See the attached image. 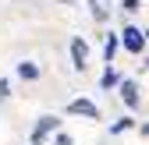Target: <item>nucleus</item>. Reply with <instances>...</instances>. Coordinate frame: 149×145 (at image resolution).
I'll return each mask as SVG.
<instances>
[{
	"label": "nucleus",
	"mask_w": 149,
	"mask_h": 145,
	"mask_svg": "<svg viewBox=\"0 0 149 145\" xmlns=\"http://www.w3.org/2000/svg\"><path fill=\"white\" fill-rule=\"evenodd\" d=\"M146 39H149V32H139L135 25H128V28L121 32V46H124L128 53H142V50H146Z\"/></svg>",
	"instance_id": "1"
},
{
	"label": "nucleus",
	"mask_w": 149,
	"mask_h": 145,
	"mask_svg": "<svg viewBox=\"0 0 149 145\" xmlns=\"http://www.w3.org/2000/svg\"><path fill=\"white\" fill-rule=\"evenodd\" d=\"M68 113L71 117H85V120H100V106L92 99H71L68 103Z\"/></svg>",
	"instance_id": "2"
},
{
	"label": "nucleus",
	"mask_w": 149,
	"mask_h": 145,
	"mask_svg": "<svg viewBox=\"0 0 149 145\" xmlns=\"http://www.w3.org/2000/svg\"><path fill=\"white\" fill-rule=\"evenodd\" d=\"M57 128H61L57 117H39V124H36V131H32V145H43L50 135H57Z\"/></svg>",
	"instance_id": "3"
},
{
	"label": "nucleus",
	"mask_w": 149,
	"mask_h": 145,
	"mask_svg": "<svg viewBox=\"0 0 149 145\" xmlns=\"http://www.w3.org/2000/svg\"><path fill=\"white\" fill-rule=\"evenodd\" d=\"M71 60H74L78 71L89 64V46H85V39H71Z\"/></svg>",
	"instance_id": "4"
},
{
	"label": "nucleus",
	"mask_w": 149,
	"mask_h": 145,
	"mask_svg": "<svg viewBox=\"0 0 149 145\" xmlns=\"http://www.w3.org/2000/svg\"><path fill=\"white\" fill-rule=\"evenodd\" d=\"M121 99L128 110H135L139 106V81H121Z\"/></svg>",
	"instance_id": "5"
},
{
	"label": "nucleus",
	"mask_w": 149,
	"mask_h": 145,
	"mask_svg": "<svg viewBox=\"0 0 149 145\" xmlns=\"http://www.w3.org/2000/svg\"><path fill=\"white\" fill-rule=\"evenodd\" d=\"M18 78H22V81H36V78H39V67H36L32 60H22V64H18Z\"/></svg>",
	"instance_id": "6"
},
{
	"label": "nucleus",
	"mask_w": 149,
	"mask_h": 145,
	"mask_svg": "<svg viewBox=\"0 0 149 145\" xmlns=\"http://www.w3.org/2000/svg\"><path fill=\"white\" fill-rule=\"evenodd\" d=\"M100 85H103V88H121V75H117L114 67H107L103 78H100Z\"/></svg>",
	"instance_id": "7"
},
{
	"label": "nucleus",
	"mask_w": 149,
	"mask_h": 145,
	"mask_svg": "<svg viewBox=\"0 0 149 145\" xmlns=\"http://www.w3.org/2000/svg\"><path fill=\"white\" fill-rule=\"evenodd\" d=\"M117 46H121V39H117V35H107V43H103V57H107V64H114Z\"/></svg>",
	"instance_id": "8"
},
{
	"label": "nucleus",
	"mask_w": 149,
	"mask_h": 145,
	"mask_svg": "<svg viewBox=\"0 0 149 145\" xmlns=\"http://www.w3.org/2000/svg\"><path fill=\"white\" fill-rule=\"evenodd\" d=\"M132 124H135L132 117H124V120H117V124H114V128H110V135H124L128 128H132Z\"/></svg>",
	"instance_id": "9"
},
{
	"label": "nucleus",
	"mask_w": 149,
	"mask_h": 145,
	"mask_svg": "<svg viewBox=\"0 0 149 145\" xmlns=\"http://www.w3.org/2000/svg\"><path fill=\"white\" fill-rule=\"evenodd\" d=\"M89 7H92V18H100V21H103V18H107V11L100 7V0H89Z\"/></svg>",
	"instance_id": "10"
},
{
	"label": "nucleus",
	"mask_w": 149,
	"mask_h": 145,
	"mask_svg": "<svg viewBox=\"0 0 149 145\" xmlns=\"http://www.w3.org/2000/svg\"><path fill=\"white\" fill-rule=\"evenodd\" d=\"M53 145H74V142H71V135H64V131H57V138H53Z\"/></svg>",
	"instance_id": "11"
},
{
	"label": "nucleus",
	"mask_w": 149,
	"mask_h": 145,
	"mask_svg": "<svg viewBox=\"0 0 149 145\" xmlns=\"http://www.w3.org/2000/svg\"><path fill=\"white\" fill-rule=\"evenodd\" d=\"M11 96V85H7V78H0V99H7Z\"/></svg>",
	"instance_id": "12"
},
{
	"label": "nucleus",
	"mask_w": 149,
	"mask_h": 145,
	"mask_svg": "<svg viewBox=\"0 0 149 145\" xmlns=\"http://www.w3.org/2000/svg\"><path fill=\"white\" fill-rule=\"evenodd\" d=\"M142 7V0H124V11H139Z\"/></svg>",
	"instance_id": "13"
}]
</instances>
